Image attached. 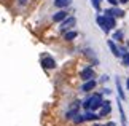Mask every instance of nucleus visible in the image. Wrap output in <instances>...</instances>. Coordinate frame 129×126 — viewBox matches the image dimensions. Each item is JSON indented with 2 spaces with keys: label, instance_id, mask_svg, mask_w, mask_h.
<instances>
[{
  "label": "nucleus",
  "instance_id": "nucleus-9",
  "mask_svg": "<svg viewBox=\"0 0 129 126\" xmlns=\"http://www.w3.org/2000/svg\"><path fill=\"white\" fill-rule=\"evenodd\" d=\"M67 14H69V13L66 11V10H61V11L54 13V16H53V21H54V22H62L66 18H69Z\"/></svg>",
  "mask_w": 129,
  "mask_h": 126
},
{
  "label": "nucleus",
  "instance_id": "nucleus-13",
  "mask_svg": "<svg viewBox=\"0 0 129 126\" xmlns=\"http://www.w3.org/2000/svg\"><path fill=\"white\" fill-rule=\"evenodd\" d=\"M107 24H108V27H110V29H115L116 27V19L113 18V16H107Z\"/></svg>",
  "mask_w": 129,
  "mask_h": 126
},
{
  "label": "nucleus",
  "instance_id": "nucleus-1",
  "mask_svg": "<svg viewBox=\"0 0 129 126\" xmlns=\"http://www.w3.org/2000/svg\"><path fill=\"white\" fill-rule=\"evenodd\" d=\"M75 22H77V19L75 18H66L64 21L61 22V26H59V31H61L62 34H66V32H69V31H72V27L75 26Z\"/></svg>",
  "mask_w": 129,
  "mask_h": 126
},
{
  "label": "nucleus",
  "instance_id": "nucleus-8",
  "mask_svg": "<svg viewBox=\"0 0 129 126\" xmlns=\"http://www.w3.org/2000/svg\"><path fill=\"white\" fill-rule=\"evenodd\" d=\"M81 78L85 80V82H88V80H92V78H94V70H92L91 65H88V67L81 72Z\"/></svg>",
  "mask_w": 129,
  "mask_h": 126
},
{
  "label": "nucleus",
  "instance_id": "nucleus-5",
  "mask_svg": "<svg viewBox=\"0 0 129 126\" xmlns=\"http://www.w3.org/2000/svg\"><path fill=\"white\" fill-rule=\"evenodd\" d=\"M107 45H108V48H110V51L113 53V56L115 58H121L123 54H121V49L115 45V42H113V38H110V40H107Z\"/></svg>",
  "mask_w": 129,
  "mask_h": 126
},
{
  "label": "nucleus",
  "instance_id": "nucleus-14",
  "mask_svg": "<svg viewBox=\"0 0 129 126\" xmlns=\"http://www.w3.org/2000/svg\"><path fill=\"white\" fill-rule=\"evenodd\" d=\"M116 89H118V96H120V99L123 100V99H124V93H123V88H121L120 80H116Z\"/></svg>",
  "mask_w": 129,
  "mask_h": 126
},
{
  "label": "nucleus",
  "instance_id": "nucleus-24",
  "mask_svg": "<svg viewBox=\"0 0 129 126\" xmlns=\"http://www.w3.org/2000/svg\"><path fill=\"white\" fill-rule=\"evenodd\" d=\"M94 126H104V124H94Z\"/></svg>",
  "mask_w": 129,
  "mask_h": 126
},
{
  "label": "nucleus",
  "instance_id": "nucleus-21",
  "mask_svg": "<svg viewBox=\"0 0 129 126\" xmlns=\"http://www.w3.org/2000/svg\"><path fill=\"white\" fill-rule=\"evenodd\" d=\"M129 0H120V3H127Z\"/></svg>",
  "mask_w": 129,
  "mask_h": 126
},
{
  "label": "nucleus",
  "instance_id": "nucleus-20",
  "mask_svg": "<svg viewBox=\"0 0 129 126\" xmlns=\"http://www.w3.org/2000/svg\"><path fill=\"white\" fill-rule=\"evenodd\" d=\"M105 126H116V123H113V121H110V123H107Z\"/></svg>",
  "mask_w": 129,
  "mask_h": 126
},
{
  "label": "nucleus",
  "instance_id": "nucleus-19",
  "mask_svg": "<svg viewBox=\"0 0 129 126\" xmlns=\"http://www.w3.org/2000/svg\"><path fill=\"white\" fill-rule=\"evenodd\" d=\"M107 2L110 3L112 7H118V3H120V2H118V0H107Z\"/></svg>",
  "mask_w": 129,
  "mask_h": 126
},
{
  "label": "nucleus",
  "instance_id": "nucleus-12",
  "mask_svg": "<svg viewBox=\"0 0 129 126\" xmlns=\"http://www.w3.org/2000/svg\"><path fill=\"white\" fill-rule=\"evenodd\" d=\"M77 35H78L77 31H69V32L64 34V40H66V42H72V40L77 38Z\"/></svg>",
  "mask_w": 129,
  "mask_h": 126
},
{
  "label": "nucleus",
  "instance_id": "nucleus-4",
  "mask_svg": "<svg viewBox=\"0 0 129 126\" xmlns=\"http://www.w3.org/2000/svg\"><path fill=\"white\" fill-rule=\"evenodd\" d=\"M102 105H104L102 96H101V94H94V96H92V102H91V110H92V112H94V110L101 109Z\"/></svg>",
  "mask_w": 129,
  "mask_h": 126
},
{
  "label": "nucleus",
  "instance_id": "nucleus-22",
  "mask_svg": "<svg viewBox=\"0 0 129 126\" xmlns=\"http://www.w3.org/2000/svg\"><path fill=\"white\" fill-rule=\"evenodd\" d=\"M26 2H27V0H19V3H21V5H22V3H26Z\"/></svg>",
  "mask_w": 129,
  "mask_h": 126
},
{
  "label": "nucleus",
  "instance_id": "nucleus-11",
  "mask_svg": "<svg viewBox=\"0 0 129 126\" xmlns=\"http://www.w3.org/2000/svg\"><path fill=\"white\" fill-rule=\"evenodd\" d=\"M70 3H72V0H54V7H57V8H61V10L67 8Z\"/></svg>",
  "mask_w": 129,
  "mask_h": 126
},
{
  "label": "nucleus",
  "instance_id": "nucleus-23",
  "mask_svg": "<svg viewBox=\"0 0 129 126\" xmlns=\"http://www.w3.org/2000/svg\"><path fill=\"white\" fill-rule=\"evenodd\" d=\"M126 86H127V88H129V78H127V80H126Z\"/></svg>",
  "mask_w": 129,
  "mask_h": 126
},
{
  "label": "nucleus",
  "instance_id": "nucleus-6",
  "mask_svg": "<svg viewBox=\"0 0 129 126\" xmlns=\"http://www.w3.org/2000/svg\"><path fill=\"white\" fill-rule=\"evenodd\" d=\"M42 64H43V67L45 69H56V61L51 58V56H45L43 58V61H42Z\"/></svg>",
  "mask_w": 129,
  "mask_h": 126
},
{
  "label": "nucleus",
  "instance_id": "nucleus-15",
  "mask_svg": "<svg viewBox=\"0 0 129 126\" xmlns=\"http://www.w3.org/2000/svg\"><path fill=\"white\" fill-rule=\"evenodd\" d=\"M91 102H92V96H89L85 102H83V107H85V110H91Z\"/></svg>",
  "mask_w": 129,
  "mask_h": 126
},
{
  "label": "nucleus",
  "instance_id": "nucleus-7",
  "mask_svg": "<svg viewBox=\"0 0 129 126\" xmlns=\"http://www.w3.org/2000/svg\"><path fill=\"white\" fill-rule=\"evenodd\" d=\"M112 112V104L108 102V100H104V105L101 107V112H99V117H107L108 113Z\"/></svg>",
  "mask_w": 129,
  "mask_h": 126
},
{
  "label": "nucleus",
  "instance_id": "nucleus-2",
  "mask_svg": "<svg viewBox=\"0 0 129 126\" xmlns=\"http://www.w3.org/2000/svg\"><path fill=\"white\" fill-rule=\"evenodd\" d=\"M96 22L101 26V29L105 34L110 32V27H108V24H107V16H105V14H97V16H96Z\"/></svg>",
  "mask_w": 129,
  "mask_h": 126
},
{
  "label": "nucleus",
  "instance_id": "nucleus-18",
  "mask_svg": "<svg viewBox=\"0 0 129 126\" xmlns=\"http://www.w3.org/2000/svg\"><path fill=\"white\" fill-rule=\"evenodd\" d=\"M123 65H126V67H129V53L124 51L123 53Z\"/></svg>",
  "mask_w": 129,
  "mask_h": 126
},
{
  "label": "nucleus",
  "instance_id": "nucleus-3",
  "mask_svg": "<svg viewBox=\"0 0 129 126\" xmlns=\"http://www.w3.org/2000/svg\"><path fill=\"white\" fill-rule=\"evenodd\" d=\"M104 14H105V16H113V18H123L124 16V11L120 10V8H116V7H112V8L105 10Z\"/></svg>",
  "mask_w": 129,
  "mask_h": 126
},
{
  "label": "nucleus",
  "instance_id": "nucleus-16",
  "mask_svg": "<svg viewBox=\"0 0 129 126\" xmlns=\"http://www.w3.org/2000/svg\"><path fill=\"white\" fill-rule=\"evenodd\" d=\"M101 2H102V0H91V3H92V8L96 10L97 13L101 11Z\"/></svg>",
  "mask_w": 129,
  "mask_h": 126
},
{
  "label": "nucleus",
  "instance_id": "nucleus-17",
  "mask_svg": "<svg viewBox=\"0 0 129 126\" xmlns=\"http://www.w3.org/2000/svg\"><path fill=\"white\" fill-rule=\"evenodd\" d=\"M113 40H116V42H123V32L116 31L115 34H113Z\"/></svg>",
  "mask_w": 129,
  "mask_h": 126
},
{
  "label": "nucleus",
  "instance_id": "nucleus-10",
  "mask_svg": "<svg viewBox=\"0 0 129 126\" xmlns=\"http://www.w3.org/2000/svg\"><path fill=\"white\" fill-rule=\"evenodd\" d=\"M96 80H88V82H85V85H83V88H81V91H85V93H89V91H92L94 88H96Z\"/></svg>",
  "mask_w": 129,
  "mask_h": 126
}]
</instances>
